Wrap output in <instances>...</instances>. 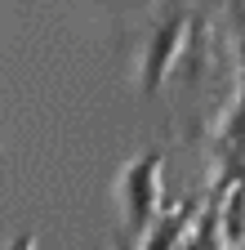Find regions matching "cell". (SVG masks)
Returning <instances> with one entry per match:
<instances>
[{"mask_svg":"<svg viewBox=\"0 0 245 250\" xmlns=\"http://www.w3.org/2000/svg\"><path fill=\"white\" fill-rule=\"evenodd\" d=\"M120 206L130 214V232L143 237L151 228V214L161 210V152H143L120 174Z\"/></svg>","mask_w":245,"mask_h":250,"instance_id":"obj_2","label":"cell"},{"mask_svg":"<svg viewBox=\"0 0 245 250\" xmlns=\"http://www.w3.org/2000/svg\"><path fill=\"white\" fill-rule=\"evenodd\" d=\"M192 27H196V14H188V9H161V18L151 22V31H147L143 62H138V85H143V94H156V85L165 81L170 62L183 49V41H188Z\"/></svg>","mask_w":245,"mask_h":250,"instance_id":"obj_1","label":"cell"}]
</instances>
